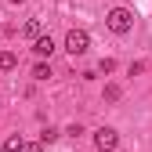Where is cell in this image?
Segmentation results:
<instances>
[{"instance_id": "3", "label": "cell", "mask_w": 152, "mask_h": 152, "mask_svg": "<svg viewBox=\"0 0 152 152\" xmlns=\"http://www.w3.org/2000/svg\"><path fill=\"white\" fill-rule=\"evenodd\" d=\"M120 145V134L112 127H102V130H94V152H112Z\"/></svg>"}, {"instance_id": "2", "label": "cell", "mask_w": 152, "mask_h": 152, "mask_svg": "<svg viewBox=\"0 0 152 152\" xmlns=\"http://www.w3.org/2000/svg\"><path fill=\"white\" fill-rule=\"evenodd\" d=\"M87 47H91V36H87L83 29H69V33H65V51L72 54V58H76V54H83Z\"/></svg>"}, {"instance_id": "11", "label": "cell", "mask_w": 152, "mask_h": 152, "mask_svg": "<svg viewBox=\"0 0 152 152\" xmlns=\"http://www.w3.org/2000/svg\"><path fill=\"white\" fill-rule=\"evenodd\" d=\"M112 69H116V62H112V58H102V62H98V72H105V76H109Z\"/></svg>"}, {"instance_id": "5", "label": "cell", "mask_w": 152, "mask_h": 152, "mask_svg": "<svg viewBox=\"0 0 152 152\" xmlns=\"http://www.w3.org/2000/svg\"><path fill=\"white\" fill-rule=\"evenodd\" d=\"M51 76H54V72H51L47 62H36V65H33V80H40V83H44V80H51Z\"/></svg>"}, {"instance_id": "9", "label": "cell", "mask_w": 152, "mask_h": 152, "mask_svg": "<svg viewBox=\"0 0 152 152\" xmlns=\"http://www.w3.org/2000/svg\"><path fill=\"white\" fill-rule=\"evenodd\" d=\"M120 83H105V102H120Z\"/></svg>"}, {"instance_id": "1", "label": "cell", "mask_w": 152, "mask_h": 152, "mask_svg": "<svg viewBox=\"0 0 152 152\" xmlns=\"http://www.w3.org/2000/svg\"><path fill=\"white\" fill-rule=\"evenodd\" d=\"M105 22H109V29H112V33H130V26H134V15H130L127 7H112Z\"/></svg>"}, {"instance_id": "8", "label": "cell", "mask_w": 152, "mask_h": 152, "mask_svg": "<svg viewBox=\"0 0 152 152\" xmlns=\"http://www.w3.org/2000/svg\"><path fill=\"white\" fill-rule=\"evenodd\" d=\"M0 152H22V138H18V134H11V138L4 141V148H0Z\"/></svg>"}, {"instance_id": "10", "label": "cell", "mask_w": 152, "mask_h": 152, "mask_svg": "<svg viewBox=\"0 0 152 152\" xmlns=\"http://www.w3.org/2000/svg\"><path fill=\"white\" fill-rule=\"evenodd\" d=\"M62 134H58V130H54V127H44V134H40V145H51V141H58Z\"/></svg>"}, {"instance_id": "14", "label": "cell", "mask_w": 152, "mask_h": 152, "mask_svg": "<svg viewBox=\"0 0 152 152\" xmlns=\"http://www.w3.org/2000/svg\"><path fill=\"white\" fill-rule=\"evenodd\" d=\"M11 4H22V0H11Z\"/></svg>"}, {"instance_id": "4", "label": "cell", "mask_w": 152, "mask_h": 152, "mask_svg": "<svg viewBox=\"0 0 152 152\" xmlns=\"http://www.w3.org/2000/svg\"><path fill=\"white\" fill-rule=\"evenodd\" d=\"M33 54H36V58H51V54H54V40H51V36L33 40Z\"/></svg>"}, {"instance_id": "6", "label": "cell", "mask_w": 152, "mask_h": 152, "mask_svg": "<svg viewBox=\"0 0 152 152\" xmlns=\"http://www.w3.org/2000/svg\"><path fill=\"white\" fill-rule=\"evenodd\" d=\"M15 65H18V58H15V54H11V51H0V69H4V72H11Z\"/></svg>"}, {"instance_id": "12", "label": "cell", "mask_w": 152, "mask_h": 152, "mask_svg": "<svg viewBox=\"0 0 152 152\" xmlns=\"http://www.w3.org/2000/svg\"><path fill=\"white\" fill-rule=\"evenodd\" d=\"M22 152H44V145H40V141H29V145L22 141Z\"/></svg>"}, {"instance_id": "13", "label": "cell", "mask_w": 152, "mask_h": 152, "mask_svg": "<svg viewBox=\"0 0 152 152\" xmlns=\"http://www.w3.org/2000/svg\"><path fill=\"white\" fill-rule=\"evenodd\" d=\"M145 72V62H130V76H141Z\"/></svg>"}, {"instance_id": "7", "label": "cell", "mask_w": 152, "mask_h": 152, "mask_svg": "<svg viewBox=\"0 0 152 152\" xmlns=\"http://www.w3.org/2000/svg\"><path fill=\"white\" fill-rule=\"evenodd\" d=\"M22 33L29 36V40H40V36H44V29H40V22H26V26H22Z\"/></svg>"}]
</instances>
